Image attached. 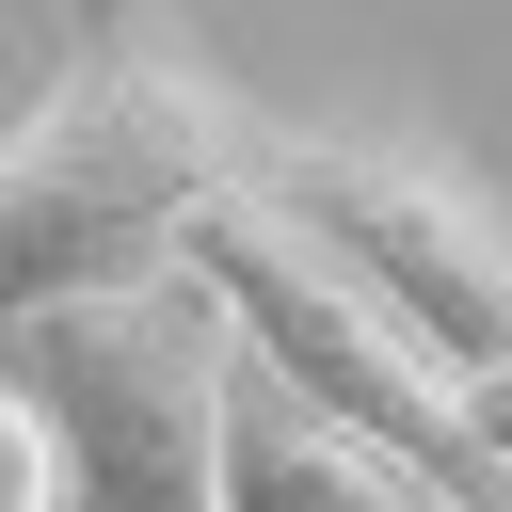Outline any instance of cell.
Here are the masks:
<instances>
[{
  "label": "cell",
  "mask_w": 512,
  "mask_h": 512,
  "mask_svg": "<svg viewBox=\"0 0 512 512\" xmlns=\"http://www.w3.org/2000/svg\"><path fill=\"white\" fill-rule=\"evenodd\" d=\"M240 144H256V112H240L208 64H176V48H144V32L80 48V64L32 96V128H0V352H16L32 320L96 304V288L176 272V240H192V208L240 176Z\"/></svg>",
  "instance_id": "obj_1"
},
{
  "label": "cell",
  "mask_w": 512,
  "mask_h": 512,
  "mask_svg": "<svg viewBox=\"0 0 512 512\" xmlns=\"http://www.w3.org/2000/svg\"><path fill=\"white\" fill-rule=\"evenodd\" d=\"M464 432H480V464L512 480V368H480V384H464Z\"/></svg>",
  "instance_id": "obj_7"
},
{
  "label": "cell",
  "mask_w": 512,
  "mask_h": 512,
  "mask_svg": "<svg viewBox=\"0 0 512 512\" xmlns=\"http://www.w3.org/2000/svg\"><path fill=\"white\" fill-rule=\"evenodd\" d=\"M16 352H32V400H48V448H64V512H208L224 496V368H240V320L192 272L96 288V304L32 320Z\"/></svg>",
  "instance_id": "obj_2"
},
{
  "label": "cell",
  "mask_w": 512,
  "mask_h": 512,
  "mask_svg": "<svg viewBox=\"0 0 512 512\" xmlns=\"http://www.w3.org/2000/svg\"><path fill=\"white\" fill-rule=\"evenodd\" d=\"M0 512H64V448H48L32 384H0Z\"/></svg>",
  "instance_id": "obj_6"
},
{
  "label": "cell",
  "mask_w": 512,
  "mask_h": 512,
  "mask_svg": "<svg viewBox=\"0 0 512 512\" xmlns=\"http://www.w3.org/2000/svg\"><path fill=\"white\" fill-rule=\"evenodd\" d=\"M208 512H480V496H448L432 464H400L384 432H352V416H320L288 368H224V496Z\"/></svg>",
  "instance_id": "obj_5"
},
{
  "label": "cell",
  "mask_w": 512,
  "mask_h": 512,
  "mask_svg": "<svg viewBox=\"0 0 512 512\" xmlns=\"http://www.w3.org/2000/svg\"><path fill=\"white\" fill-rule=\"evenodd\" d=\"M96 16H128V0H96Z\"/></svg>",
  "instance_id": "obj_8"
},
{
  "label": "cell",
  "mask_w": 512,
  "mask_h": 512,
  "mask_svg": "<svg viewBox=\"0 0 512 512\" xmlns=\"http://www.w3.org/2000/svg\"><path fill=\"white\" fill-rule=\"evenodd\" d=\"M240 176H256L448 384L512 368V224H496L448 160H416V144H336V128H256Z\"/></svg>",
  "instance_id": "obj_4"
},
{
  "label": "cell",
  "mask_w": 512,
  "mask_h": 512,
  "mask_svg": "<svg viewBox=\"0 0 512 512\" xmlns=\"http://www.w3.org/2000/svg\"><path fill=\"white\" fill-rule=\"evenodd\" d=\"M176 272L240 320V352H256V368H288L320 416L384 432L400 464H432L448 496H480V512H496V464H480V432H464V384H448V368H432V352H416V336H400V320H384V304H368V288H352V272H336L272 192H256V176H224V192L192 208Z\"/></svg>",
  "instance_id": "obj_3"
}]
</instances>
